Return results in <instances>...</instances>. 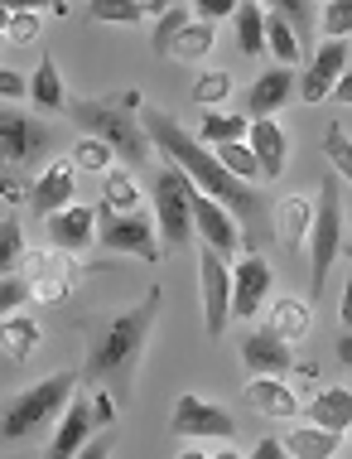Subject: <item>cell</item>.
Segmentation results:
<instances>
[{
  "instance_id": "cell-24",
  "label": "cell",
  "mask_w": 352,
  "mask_h": 459,
  "mask_svg": "<svg viewBox=\"0 0 352 459\" xmlns=\"http://www.w3.org/2000/svg\"><path fill=\"white\" fill-rule=\"evenodd\" d=\"M232 30H236V48L246 58L266 54V10H261V0H242L232 10Z\"/></svg>"
},
{
  "instance_id": "cell-22",
  "label": "cell",
  "mask_w": 352,
  "mask_h": 459,
  "mask_svg": "<svg viewBox=\"0 0 352 459\" xmlns=\"http://www.w3.org/2000/svg\"><path fill=\"white\" fill-rule=\"evenodd\" d=\"M39 339H44V329H39V319L34 315H0V353H10L15 363H24L34 349H39Z\"/></svg>"
},
{
  "instance_id": "cell-10",
  "label": "cell",
  "mask_w": 352,
  "mask_h": 459,
  "mask_svg": "<svg viewBox=\"0 0 352 459\" xmlns=\"http://www.w3.org/2000/svg\"><path fill=\"white\" fill-rule=\"evenodd\" d=\"M198 266H203V315H208V339H222L232 325V266L228 256H218L203 242L198 252Z\"/></svg>"
},
{
  "instance_id": "cell-38",
  "label": "cell",
  "mask_w": 352,
  "mask_h": 459,
  "mask_svg": "<svg viewBox=\"0 0 352 459\" xmlns=\"http://www.w3.org/2000/svg\"><path fill=\"white\" fill-rule=\"evenodd\" d=\"M34 300V285H30V276H15V271H5V276H0V315H10V309H24Z\"/></svg>"
},
{
  "instance_id": "cell-51",
  "label": "cell",
  "mask_w": 352,
  "mask_h": 459,
  "mask_svg": "<svg viewBox=\"0 0 352 459\" xmlns=\"http://www.w3.org/2000/svg\"><path fill=\"white\" fill-rule=\"evenodd\" d=\"M174 0H150V15H159V10H169Z\"/></svg>"
},
{
  "instance_id": "cell-11",
  "label": "cell",
  "mask_w": 352,
  "mask_h": 459,
  "mask_svg": "<svg viewBox=\"0 0 352 459\" xmlns=\"http://www.w3.org/2000/svg\"><path fill=\"white\" fill-rule=\"evenodd\" d=\"M270 281H275V271L266 262V252H246L232 271V319L261 315V305L270 300Z\"/></svg>"
},
{
  "instance_id": "cell-39",
  "label": "cell",
  "mask_w": 352,
  "mask_h": 459,
  "mask_svg": "<svg viewBox=\"0 0 352 459\" xmlns=\"http://www.w3.org/2000/svg\"><path fill=\"white\" fill-rule=\"evenodd\" d=\"M323 155H329V160H333V169L352 184V141L343 135V126H338V121L329 126V135H323Z\"/></svg>"
},
{
  "instance_id": "cell-15",
  "label": "cell",
  "mask_w": 352,
  "mask_h": 459,
  "mask_svg": "<svg viewBox=\"0 0 352 459\" xmlns=\"http://www.w3.org/2000/svg\"><path fill=\"white\" fill-rule=\"evenodd\" d=\"M242 363L251 368V377H256V372H275V377H285V372L295 368L290 339H280L275 329H251L242 339Z\"/></svg>"
},
{
  "instance_id": "cell-32",
  "label": "cell",
  "mask_w": 352,
  "mask_h": 459,
  "mask_svg": "<svg viewBox=\"0 0 352 459\" xmlns=\"http://www.w3.org/2000/svg\"><path fill=\"white\" fill-rule=\"evenodd\" d=\"M212 155H218L222 165H228L236 179H246V184L261 175V165H256V155H251V145H246V141H222V145H212Z\"/></svg>"
},
{
  "instance_id": "cell-6",
  "label": "cell",
  "mask_w": 352,
  "mask_h": 459,
  "mask_svg": "<svg viewBox=\"0 0 352 459\" xmlns=\"http://www.w3.org/2000/svg\"><path fill=\"white\" fill-rule=\"evenodd\" d=\"M193 189L198 184L188 179L179 165L155 169L150 198H155V228H159V238H165L169 252H184L188 238H193Z\"/></svg>"
},
{
  "instance_id": "cell-35",
  "label": "cell",
  "mask_w": 352,
  "mask_h": 459,
  "mask_svg": "<svg viewBox=\"0 0 352 459\" xmlns=\"http://www.w3.org/2000/svg\"><path fill=\"white\" fill-rule=\"evenodd\" d=\"M135 204H141L135 179L125 175V169H107V179H102V208H135Z\"/></svg>"
},
{
  "instance_id": "cell-43",
  "label": "cell",
  "mask_w": 352,
  "mask_h": 459,
  "mask_svg": "<svg viewBox=\"0 0 352 459\" xmlns=\"http://www.w3.org/2000/svg\"><path fill=\"white\" fill-rule=\"evenodd\" d=\"M236 5H242V0H193V15L208 20V24H212V20H232Z\"/></svg>"
},
{
  "instance_id": "cell-46",
  "label": "cell",
  "mask_w": 352,
  "mask_h": 459,
  "mask_svg": "<svg viewBox=\"0 0 352 459\" xmlns=\"http://www.w3.org/2000/svg\"><path fill=\"white\" fill-rule=\"evenodd\" d=\"M0 5L15 15V10H54V0H0Z\"/></svg>"
},
{
  "instance_id": "cell-52",
  "label": "cell",
  "mask_w": 352,
  "mask_h": 459,
  "mask_svg": "<svg viewBox=\"0 0 352 459\" xmlns=\"http://www.w3.org/2000/svg\"><path fill=\"white\" fill-rule=\"evenodd\" d=\"M63 10H68V0H54V15H63Z\"/></svg>"
},
{
  "instance_id": "cell-26",
  "label": "cell",
  "mask_w": 352,
  "mask_h": 459,
  "mask_svg": "<svg viewBox=\"0 0 352 459\" xmlns=\"http://www.w3.org/2000/svg\"><path fill=\"white\" fill-rule=\"evenodd\" d=\"M285 455H295V459H333V455H343V436H338V430H323V426L290 430Z\"/></svg>"
},
{
  "instance_id": "cell-37",
  "label": "cell",
  "mask_w": 352,
  "mask_h": 459,
  "mask_svg": "<svg viewBox=\"0 0 352 459\" xmlns=\"http://www.w3.org/2000/svg\"><path fill=\"white\" fill-rule=\"evenodd\" d=\"M188 20H193V15H188L184 5H169V10H159V20H155V34H150V48H155V54H169L174 34H179Z\"/></svg>"
},
{
  "instance_id": "cell-23",
  "label": "cell",
  "mask_w": 352,
  "mask_h": 459,
  "mask_svg": "<svg viewBox=\"0 0 352 459\" xmlns=\"http://www.w3.org/2000/svg\"><path fill=\"white\" fill-rule=\"evenodd\" d=\"M30 97H34V107H39V111H63V107H68L58 58L48 54V48H39V68H34V78H30Z\"/></svg>"
},
{
  "instance_id": "cell-18",
  "label": "cell",
  "mask_w": 352,
  "mask_h": 459,
  "mask_svg": "<svg viewBox=\"0 0 352 459\" xmlns=\"http://www.w3.org/2000/svg\"><path fill=\"white\" fill-rule=\"evenodd\" d=\"M295 92H299V78L290 73V64H275V68H266L256 82H251L246 107H251V117H275Z\"/></svg>"
},
{
  "instance_id": "cell-19",
  "label": "cell",
  "mask_w": 352,
  "mask_h": 459,
  "mask_svg": "<svg viewBox=\"0 0 352 459\" xmlns=\"http://www.w3.org/2000/svg\"><path fill=\"white\" fill-rule=\"evenodd\" d=\"M92 430H97L92 402H87V396H68V406H63V420H58V436H54V445H48V455H54V459L78 455Z\"/></svg>"
},
{
  "instance_id": "cell-31",
  "label": "cell",
  "mask_w": 352,
  "mask_h": 459,
  "mask_svg": "<svg viewBox=\"0 0 352 459\" xmlns=\"http://www.w3.org/2000/svg\"><path fill=\"white\" fill-rule=\"evenodd\" d=\"M87 5L102 24H141L150 15V0H87Z\"/></svg>"
},
{
  "instance_id": "cell-34",
  "label": "cell",
  "mask_w": 352,
  "mask_h": 459,
  "mask_svg": "<svg viewBox=\"0 0 352 459\" xmlns=\"http://www.w3.org/2000/svg\"><path fill=\"white\" fill-rule=\"evenodd\" d=\"M111 160H116V151H111L107 141H97V135H87V141L73 145V165H78V169H92V175H107Z\"/></svg>"
},
{
  "instance_id": "cell-3",
  "label": "cell",
  "mask_w": 352,
  "mask_h": 459,
  "mask_svg": "<svg viewBox=\"0 0 352 459\" xmlns=\"http://www.w3.org/2000/svg\"><path fill=\"white\" fill-rule=\"evenodd\" d=\"M73 121L97 135V141H107L111 151H116L125 165H150V131L145 121L135 117L141 111V92H107V97H87V102H73Z\"/></svg>"
},
{
  "instance_id": "cell-25",
  "label": "cell",
  "mask_w": 352,
  "mask_h": 459,
  "mask_svg": "<svg viewBox=\"0 0 352 459\" xmlns=\"http://www.w3.org/2000/svg\"><path fill=\"white\" fill-rule=\"evenodd\" d=\"M309 222H313L309 198L295 194V198H285L280 213H275V238H285V247H290V252H299V247H305V238H309Z\"/></svg>"
},
{
  "instance_id": "cell-9",
  "label": "cell",
  "mask_w": 352,
  "mask_h": 459,
  "mask_svg": "<svg viewBox=\"0 0 352 459\" xmlns=\"http://www.w3.org/2000/svg\"><path fill=\"white\" fill-rule=\"evenodd\" d=\"M54 135H48L44 121L24 117L15 107H0V165L10 169H30L39 155H48Z\"/></svg>"
},
{
  "instance_id": "cell-48",
  "label": "cell",
  "mask_w": 352,
  "mask_h": 459,
  "mask_svg": "<svg viewBox=\"0 0 352 459\" xmlns=\"http://www.w3.org/2000/svg\"><path fill=\"white\" fill-rule=\"evenodd\" d=\"M285 455V445L280 440H261L256 450H251V459H280Z\"/></svg>"
},
{
  "instance_id": "cell-12",
  "label": "cell",
  "mask_w": 352,
  "mask_h": 459,
  "mask_svg": "<svg viewBox=\"0 0 352 459\" xmlns=\"http://www.w3.org/2000/svg\"><path fill=\"white\" fill-rule=\"evenodd\" d=\"M193 228L218 256L242 252V222H236V213H228V208H222L218 198H208L203 189H193Z\"/></svg>"
},
{
  "instance_id": "cell-2",
  "label": "cell",
  "mask_w": 352,
  "mask_h": 459,
  "mask_svg": "<svg viewBox=\"0 0 352 459\" xmlns=\"http://www.w3.org/2000/svg\"><path fill=\"white\" fill-rule=\"evenodd\" d=\"M159 285H150L145 300L121 309V315L92 325V343H87V363H82V382L92 387H107L116 396V406L131 402V387H135V372H141V353L155 333V315H159Z\"/></svg>"
},
{
  "instance_id": "cell-16",
  "label": "cell",
  "mask_w": 352,
  "mask_h": 459,
  "mask_svg": "<svg viewBox=\"0 0 352 459\" xmlns=\"http://www.w3.org/2000/svg\"><path fill=\"white\" fill-rule=\"evenodd\" d=\"M78 198V179H73V160H54V165L44 169L39 179L30 184V204H34V213L48 218V213H58L63 204H73Z\"/></svg>"
},
{
  "instance_id": "cell-45",
  "label": "cell",
  "mask_w": 352,
  "mask_h": 459,
  "mask_svg": "<svg viewBox=\"0 0 352 459\" xmlns=\"http://www.w3.org/2000/svg\"><path fill=\"white\" fill-rule=\"evenodd\" d=\"M329 97H333V102H338V107H352V68H348V73H343V78H338V82H333V92H329Z\"/></svg>"
},
{
  "instance_id": "cell-13",
  "label": "cell",
  "mask_w": 352,
  "mask_h": 459,
  "mask_svg": "<svg viewBox=\"0 0 352 459\" xmlns=\"http://www.w3.org/2000/svg\"><path fill=\"white\" fill-rule=\"evenodd\" d=\"M44 228H48V242L58 247V252H87V247L97 242V208H82L78 198L73 204H63L58 213H48L44 218Z\"/></svg>"
},
{
  "instance_id": "cell-40",
  "label": "cell",
  "mask_w": 352,
  "mask_h": 459,
  "mask_svg": "<svg viewBox=\"0 0 352 459\" xmlns=\"http://www.w3.org/2000/svg\"><path fill=\"white\" fill-rule=\"evenodd\" d=\"M319 30L329 34V39H348L352 34V0H329L319 15Z\"/></svg>"
},
{
  "instance_id": "cell-27",
  "label": "cell",
  "mask_w": 352,
  "mask_h": 459,
  "mask_svg": "<svg viewBox=\"0 0 352 459\" xmlns=\"http://www.w3.org/2000/svg\"><path fill=\"white\" fill-rule=\"evenodd\" d=\"M309 305L305 300H290V295H285V300H275L270 305V329L275 333H280V339H305V333H309Z\"/></svg>"
},
{
  "instance_id": "cell-20",
  "label": "cell",
  "mask_w": 352,
  "mask_h": 459,
  "mask_svg": "<svg viewBox=\"0 0 352 459\" xmlns=\"http://www.w3.org/2000/svg\"><path fill=\"white\" fill-rule=\"evenodd\" d=\"M246 402H251V411H261L266 420H290V416H299V396L285 387L275 372H256V377H251Z\"/></svg>"
},
{
  "instance_id": "cell-50",
  "label": "cell",
  "mask_w": 352,
  "mask_h": 459,
  "mask_svg": "<svg viewBox=\"0 0 352 459\" xmlns=\"http://www.w3.org/2000/svg\"><path fill=\"white\" fill-rule=\"evenodd\" d=\"M338 363L352 368V329H343V339H338Z\"/></svg>"
},
{
  "instance_id": "cell-7",
  "label": "cell",
  "mask_w": 352,
  "mask_h": 459,
  "mask_svg": "<svg viewBox=\"0 0 352 459\" xmlns=\"http://www.w3.org/2000/svg\"><path fill=\"white\" fill-rule=\"evenodd\" d=\"M97 242L107 252H131L141 262L165 256V247L155 242V218L145 208H97Z\"/></svg>"
},
{
  "instance_id": "cell-17",
  "label": "cell",
  "mask_w": 352,
  "mask_h": 459,
  "mask_svg": "<svg viewBox=\"0 0 352 459\" xmlns=\"http://www.w3.org/2000/svg\"><path fill=\"white\" fill-rule=\"evenodd\" d=\"M246 145H251V155H256V165H261V175H266V179H280V175H285V155H290V141H285L280 121L256 117V121L246 126Z\"/></svg>"
},
{
  "instance_id": "cell-47",
  "label": "cell",
  "mask_w": 352,
  "mask_h": 459,
  "mask_svg": "<svg viewBox=\"0 0 352 459\" xmlns=\"http://www.w3.org/2000/svg\"><path fill=\"white\" fill-rule=\"evenodd\" d=\"M338 315H343V329H352V266H348V285H343V305H338Z\"/></svg>"
},
{
  "instance_id": "cell-28",
  "label": "cell",
  "mask_w": 352,
  "mask_h": 459,
  "mask_svg": "<svg viewBox=\"0 0 352 459\" xmlns=\"http://www.w3.org/2000/svg\"><path fill=\"white\" fill-rule=\"evenodd\" d=\"M208 48H212V24L208 20H188L179 34H174V44H169V54L174 58H184V64H198V58H208Z\"/></svg>"
},
{
  "instance_id": "cell-33",
  "label": "cell",
  "mask_w": 352,
  "mask_h": 459,
  "mask_svg": "<svg viewBox=\"0 0 352 459\" xmlns=\"http://www.w3.org/2000/svg\"><path fill=\"white\" fill-rule=\"evenodd\" d=\"M266 48H270L275 58H280V64H295V58L305 54V48H299V39H295V30H290V24H285L280 15H275V10L266 15Z\"/></svg>"
},
{
  "instance_id": "cell-4",
  "label": "cell",
  "mask_w": 352,
  "mask_h": 459,
  "mask_svg": "<svg viewBox=\"0 0 352 459\" xmlns=\"http://www.w3.org/2000/svg\"><path fill=\"white\" fill-rule=\"evenodd\" d=\"M73 387H78V372H54V377L15 392L10 402H0V440H24L30 430L48 426V420L68 406Z\"/></svg>"
},
{
  "instance_id": "cell-36",
  "label": "cell",
  "mask_w": 352,
  "mask_h": 459,
  "mask_svg": "<svg viewBox=\"0 0 352 459\" xmlns=\"http://www.w3.org/2000/svg\"><path fill=\"white\" fill-rule=\"evenodd\" d=\"M20 256H24L20 218H15V213H5V218H0V276H5V271H15V266H20Z\"/></svg>"
},
{
  "instance_id": "cell-8",
  "label": "cell",
  "mask_w": 352,
  "mask_h": 459,
  "mask_svg": "<svg viewBox=\"0 0 352 459\" xmlns=\"http://www.w3.org/2000/svg\"><path fill=\"white\" fill-rule=\"evenodd\" d=\"M169 436L179 440H236V416L198 392H184L169 411Z\"/></svg>"
},
{
  "instance_id": "cell-42",
  "label": "cell",
  "mask_w": 352,
  "mask_h": 459,
  "mask_svg": "<svg viewBox=\"0 0 352 459\" xmlns=\"http://www.w3.org/2000/svg\"><path fill=\"white\" fill-rule=\"evenodd\" d=\"M193 97L203 107L222 102V97H232V78H228V73H203V78H198V88H193Z\"/></svg>"
},
{
  "instance_id": "cell-14",
  "label": "cell",
  "mask_w": 352,
  "mask_h": 459,
  "mask_svg": "<svg viewBox=\"0 0 352 459\" xmlns=\"http://www.w3.org/2000/svg\"><path fill=\"white\" fill-rule=\"evenodd\" d=\"M348 73V44L343 39H329V44H319V54L309 58V73L299 78V97L313 107V102H329V92H333V82Z\"/></svg>"
},
{
  "instance_id": "cell-5",
  "label": "cell",
  "mask_w": 352,
  "mask_h": 459,
  "mask_svg": "<svg viewBox=\"0 0 352 459\" xmlns=\"http://www.w3.org/2000/svg\"><path fill=\"white\" fill-rule=\"evenodd\" d=\"M338 256H343V204H338V179H323L309 222V300L323 295V281Z\"/></svg>"
},
{
  "instance_id": "cell-30",
  "label": "cell",
  "mask_w": 352,
  "mask_h": 459,
  "mask_svg": "<svg viewBox=\"0 0 352 459\" xmlns=\"http://www.w3.org/2000/svg\"><path fill=\"white\" fill-rule=\"evenodd\" d=\"M246 126H251V121H242V117H228V111H208L203 126H198V141H203V145L246 141Z\"/></svg>"
},
{
  "instance_id": "cell-49",
  "label": "cell",
  "mask_w": 352,
  "mask_h": 459,
  "mask_svg": "<svg viewBox=\"0 0 352 459\" xmlns=\"http://www.w3.org/2000/svg\"><path fill=\"white\" fill-rule=\"evenodd\" d=\"M78 455H92V459H102V455H111V436H102V440H92V436H87V445H82Z\"/></svg>"
},
{
  "instance_id": "cell-29",
  "label": "cell",
  "mask_w": 352,
  "mask_h": 459,
  "mask_svg": "<svg viewBox=\"0 0 352 459\" xmlns=\"http://www.w3.org/2000/svg\"><path fill=\"white\" fill-rule=\"evenodd\" d=\"M270 5H275V15H280V20L295 30L299 48H309V44H313V30H319V20H313L309 0H270Z\"/></svg>"
},
{
  "instance_id": "cell-41",
  "label": "cell",
  "mask_w": 352,
  "mask_h": 459,
  "mask_svg": "<svg viewBox=\"0 0 352 459\" xmlns=\"http://www.w3.org/2000/svg\"><path fill=\"white\" fill-rule=\"evenodd\" d=\"M39 34V10H15L5 20V44H30Z\"/></svg>"
},
{
  "instance_id": "cell-1",
  "label": "cell",
  "mask_w": 352,
  "mask_h": 459,
  "mask_svg": "<svg viewBox=\"0 0 352 459\" xmlns=\"http://www.w3.org/2000/svg\"><path fill=\"white\" fill-rule=\"evenodd\" d=\"M141 121H145V131H150V145H155L169 165H179L208 198H218L228 213H236L246 252H266V247H270V204H266V194H261L256 184L236 179L232 169L212 155V145H203L198 135H188L179 121L169 117V111L150 107Z\"/></svg>"
},
{
  "instance_id": "cell-44",
  "label": "cell",
  "mask_w": 352,
  "mask_h": 459,
  "mask_svg": "<svg viewBox=\"0 0 352 459\" xmlns=\"http://www.w3.org/2000/svg\"><path fill=\"white\" fill-rule=\"evenodd\" d=\"M24 92H30V82L15 68H0V97H24Z\"/></svg>"
},
{
  "instance_id": "cell-21",
  "label": "cell",
  "mask_w": 352,
  "mask_h": 459,
  "mask_svg": "<svg viewBox=\"0 0 352 459\" xmlns=\"http://www.w3.org/2000/svg\"><path fill=\"white\" fill-rule=\"evenodd\" d=\"M305 416H309V426H323V430L348 436V430H352V387H323L305 406Z\"/></svg>"
}]
</instances>
